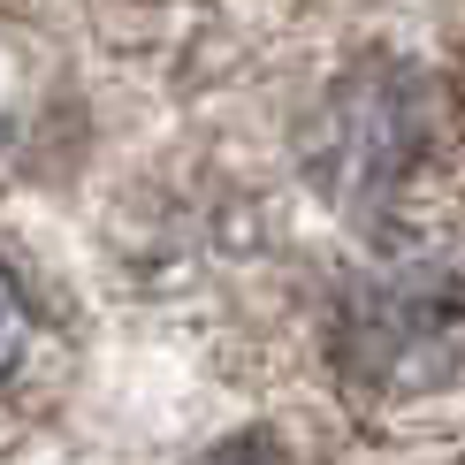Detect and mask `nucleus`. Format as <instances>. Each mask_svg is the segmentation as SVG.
<instances>
[{"label": "nucleus", "mask_w": 465, "mask_h": 465, "mask_svg": "<svg viewBox=\"0 0 465 465\" xmlns=\"http://www.w3.org/2000/svg\"><path fill=\"white\" fill-rule=\"evenodd\" d=\"M199 465H282V458H275L267 435H237V442H222V450H206Z\"/></svg>", "instance_id": "nucleus-5"}, {"label": "nucleus", "mask_w": 465, "mask_h": 465, "mask_svg": "<svg viewBox=\"0 0 465 465\" xmlns=\"http://www.w3.org/2000/svg\"><path fill=\"white\" fill-rule=\"evenodd\" d=\"M442 123H450V100L428 69L404 62V54H366L313 100L298 153L313 191L336 214L374 222L435 168Z\"/></svg>", "instance_id": "nucleus-1"}, {"label": "nucleus", "mask_w": 465, "mask_h": 465, "mask_svg": "<svg viewBox=\"0 0 465 465\" xmlns=\"http://www.w3.org/2000/svg\"><path fill=\"white\" fill-rule=\"evenodd\" d=\"M38 107H46V54H38L31 31L0 24V168L31 145Z\"/></svg>", "instance_id": "nucleus-3"}, {"label": "nucleus", "mask_w": 465, "mask_h": 465, "mask_svg": "<svg viewBox=\"0 0 465 465\" xmlns=\"http://www.w3.org/2000/svg\"><path fill=\"white\" fill-rule=\"evenodd\" d=\"M328 343L366 404H428L465 390V267L435 252L366 267L336 298Z\"/></svg>", "instance_id": "nucleus-2"}, {"label": "nucleus", "mask_w": 465, "mask_h": 465, "mask_svg": "<svg viewBox=\"0 0 465 465\" xmlns=\"http://www.w3.org/2000/svg\"><path fill=\"white\" fill-rule=\"evenodd\" d=\"M31 343H38V313H31V290L15 282V267H8V260H0V390H8V381L24 374Z\"/></svg>", "instance_id": "nucleus-4"}]
</instances>
